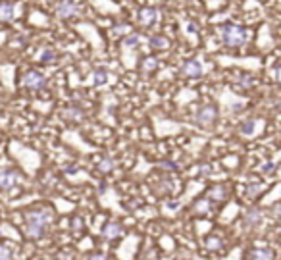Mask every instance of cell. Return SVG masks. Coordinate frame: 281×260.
Wrapping results in <instances>:
<instances>
[{"mask_svg":"<svg viewBox=\"0 0 281 260\" xmlns=\"http://www.w3.org/2000/svg\"><path fill=\"white\" fill-rule=\"evenodd\" d=\"M241 133H243V135H252V133H254V119L243 121V125H241Z\"/></svg>","mask_w":281,"mask_h":260,"instance_id":"cell-19","label":"cell"},{"mask_svg":"<svg viewBox=\"0 0 281 260\" xmlns=\"http://www.w3.org/2000/svg\"><path fill=\"white\" fill-rule=\"evenodd\" d=\"M206 247L210 250H218L220 247H222V239L218 237H208L206 239Z\"/></svg>","mask_w":281,"mask_h":260,"instance_id":"cell-20","label":"cell"},{"mask_svg":"<svg viewBox=\"0 0 281 260\" xmlns=\"http://www.w3.org/2000/svg\"><path fill=\"white\" fill-rule=\"evenodd\" d=\"M108 81V72L106 70H102V68H98V70H95V74H93V83L95 85H104Z\"/></svg>","mask_w":281,"mask_h":260,"instance_id":"cell-13","label":"cell"},{"mask_svg":"<svg viewBox=\"0 0 281 260\" xmlns=\"http://www.w3.org/2000/svg\"><path fill=\"white\" fill-rule=\"evenodd\" d=\"M41 62H44V64H54L56 62V52L54 50H43L41 52Z\"/></svg>","mask_w":281,"mask_h":260,"instance_id":"cell-17","label":"cell"},{"mask_svg":"<svg viewBox=\"0 0 281 260\" xmlns=\"http://www.w3.org/2000/svg\"><path fill=\"white\" fill-rule=\"evenodd\" d=\"M260 220H262V212H260L258 208H250V210H247V214H245L247 226H256V224H260Z\"/></svg>","mask_w":281,"mask_h":260,"instance_id":"cell-12","label":"cell"},{"mask_svg":"<svg viewBox=\"0 0 281 260\" xmlns=\"http://www.w3.org/2000/svg\"><path fill=\"white\" fill-rule=\"evenodd\" d=\"M273 254H271L270 249H252L247 254V260H271Z\"/></svg>","mask_w":281,"mask_h":260,"instance_id":"cell-10","label":"cell"},{"mask_svg":"<svg viewBox=\"0 0 281 260\" xmlns=\"http://www.w3.org/2000/svg\"><path fill=\"white\" fill-rule=\"evenodd\" d=\"M62 116H64L65 119H69V121H79V119L83 118V114H81V110L79 108H67Z\"/></svg>","mask_w":281,"mask_h":260,"instance_id":"cell-16","label":"cell"},{"mask_svg":"<svg viewBox=\"0 0 281 260\" xmlns=\"http://www.w3.org/2000/svg\"><path fill=\"white\" fill-rule=\"evenodd\" d=\"M52 222V210L50 208H37L27 214V235L31 239H41L46 228Z\"/></svg>","mask_w":281,"mask_h":260,"instance_id":"cell-1","label":"cell"},{"mask_svg":"<svg viewBox=\"0 0 281 260\" xmlns=\"http://www.w3.org/2000/svg\"><path fill=\"white\" fill-rule=\"evenodd\" d=\"M0 260H12L10 247H4V245H0Z\"/></svg>","mask_w":281,"mask_h":260,"instance_id":"cell-22","label":"cell"},{"mask_svg":"<svg viewBox=\"0 0 281 260\" xmlns=\"http://www.w3.org/2000/svg\"><path fill=\"white\" fill-rule=\"evenodd\" d=\"M224 197H226V189L222 187V185H216V187H212L210 191H208V195H206V199H214V201H224Z\"/></svg>","mask_w":281,"mask_h":260,"instance_id":"cell-14","label":"cell"},{"mask_svg":"<svg viewBox=\"0 0 281 260\" xmlns=\"http://www.w3.org/2000/svg\"><path fill=\"white\" fill-rule=\"evenodd\" d=\"M129 29L127 27H116V33H127Z\"/></svg>","mask_w":281,"mask_h":260,"instance_id":"cell-30","label":"cell"},{"mask_svg":"<svg viewBox=\"0 0 281 260\" xmlns=\"http://www.w3.org/2000/svg\"><path fill=\"white\" fill-rule=\"evenodd\" d=\"M149 46L154 48V50H166L168 46H170V41L166 39V37H160V35H154L149 39Z\"/></svg>","mask_w":281,"mask_h":260,"instance_id":"cell-11","label":"cell"},{"mask_svg":"<svg viewBox=\"0 0 281 260\" xmlns=\"http://www.w3.org/2000/svg\"><path fill=\"white\" fill-rule=\"evenodd\" d=\"M158 16H160V12L156 10V8H140L139 23L143 27H152L154 23L158 22Z\"/></svg>","mask_w":281,"mask_h":260,"instance_id":"cell-8","label":"cell"},{"mask_svg":"<svg viewBox=\"0 0 281 260\" xmlns=\"http://www.w3.org/2000/svg\"><path fill=\"white\" fill-rule=\"evenodd\" d=\"M145 68H147V70L156 68V60H154V58H149V60H147V64H145Z\"/></svg>","mask_w":281,"mask_h":260,"instance_id":"cell-26","label":"cell"},{"mask_svg":"<svg viewBox=\"0 0 281 260\" xmlns=\"http://www.w3.org/2000/svg\"><path fill=\"white\" fill-rule=\"evenodd\" d=\"M260 189H262V185L254 183V187H250V189H249V197H254L260 191Z\"/></svg>","mask_w":281,"mask_h":260,"instance_id":"cell-24","label":"cell"},{"mask_svg":"<svg viewBox=\"0 0 281 260\" xmlns=\"http://www.w3.org/2000/svg\"><path fill=\"white\" fill-rule=\"evenodd\" d=\"M22 181V175L16 172V170H0V187L2 189H12Z\"/></svg>","mask_w":281,"mask_h":260,"instance_id":"cell-5","label":"cell"},{"mask_svg":"<svg viewBox=\"0 0 281 260\" xmlns=\"http://www.w3.org/2000/svg\"><path fill=\"white\" fill-rule=\"evenodd\" d=\"M204 74V66L200 64L198 60H187L181 68V76L183 77H191V79H195V77H200Z\"/></svg>","mask_w":281,"mask_h":260,"instance_id":"cell-6","label":"cell"},{"mask_svg":"<svg viewBox=\"0 0 281 260\" xmlns=\"http://www.w3.org/2000/svg\"><path fill=\"white\" fill-rule=\"evenodd\" d=\"M218 118V110L214 106H202L196 112V123L200 125H212Z\"/></svg>","mask_w":281,"mask_h":260,"instance_id":"cell-7","label":"cell"},{"mask_svg":"<svg viewBox=\"0 0 281 260\" xmlns=\"http://www.w3.org/2000/svg\"><path fill=\"white\" fill-rule=\"evenodd\" d=\"M104 235L110 239L119 237V235H121V226H118V224H108V226L104 228Z\"/></svg>","mask_w":281,"mask_h":260,"instance_id":"cell-15","label":"cell"},{"mask_svg":"<svg viewBox=\"0 0 281 260\" xmlns=\"http://www.w3.org/2000/svg\"><path fill=\"white\" fill-rule=\"evenodd\" d=\"M273 216L277 218V220H281V203L273 205Z\"/></svg>","mask_w":281,"mask_h":260,"instance_id":"cell-23","label":"cell"},{"mask_svg":"<svg viewBox=\"0 0 281 260\" xmlns=\"http://www.w3.org/2000/svg\"><path fill=\"white\" fill-rule=\"evenodd\" d=\"M275 79H277V81L281 83V68H277V70H275Z\"/></svg>","mask_w":281,"mask_h":260,"instance_id":"cell-29","label":"cell"},{"mask_svg":"<svg viewBox=\"0 0 281 260\" xmlns=\"http://www.w3.org/2000/svg\"><path fill=\"white\" fill-rule=\"evenodd\" d=\"M271 168H273V164H271V162H268V164H266V166H262V172L270 173V172H271Z\"/></svg>","mask_w":281,"mask_h":260,"instance_id":"cell-27","label":"cell"},{"mask_svg":"<svg viewBox=\"0 0 281 260\" xmlns=\"http://www.w3.org/2000/svg\"><path fill=\"white\" fill-rule=\"evenodd\" d=\"M220 39L227 44V46H243L249 41V31L239 27V25H222L220 27Z\"/></svg>","mask_w":281,"mask_h":260,"instance_id":"cell-2","label":"cell"},{"mask_svg":"<svg viewBox=\"0 0 281 260\" xmlns=\"http://www.w3.org/2000/svg\"><path fill=\"white\" fill-rule=\"evenodd\" d=\"M185 31H189V33H196V25L195 23H185Z\"/></svg>","mask_w":281,"mask_h":260,"instance_id":"cell-25","label":"cell"},{"mask_svg":"<svg viewBox=\"0 0 281 260\" xmlns=\"http://www.w3.org/2000/svg\"><path fill=\"white\" fill-rule=\"evenodd\" d=\"M139 43H140L139 35H127L125 41H123V46H137Z\"/></svg>","mask_w":281,"mask_h":260,"instance_id":"cell-21","label":"cell"},{"mask_svg":"<svg viewBox=\"0 0 281 260\" xmlns=\"http://www.w3.org/2000/svg\"><path fill=\"white\" fill-rule=\"evenodd\" d=\"M14 20V4L10 2H0V22L8 23Z\"/></svg>","mask_w":281,"mask_h":260,"instance_id":"cell-9","label":"cell"},{"mask_svg":"<svg viewBox=\"0 0 281 260\" xmlns=\"http://www.w3.org/2000/svg\"><path fill=\"white\" fill-rule=\"evenodd\" d=\"M98 170H100V172H112V170H114V160H112L110 156L102 158V162L98 164Z\"/></svg>","mask_w":281,"mask_h":260,"instance_id":"cell-18","label":"cell"},{"mask_svg":"<svg viewBox=\"0 0 281 260\" xmlns=\"http://www.w3.org/2000/svg\"><path fill=\"white\" fill-rule=\"evenodd\" d=\"M23 85L27 87V89H31V91H39V89H43L46 85V79L41 72H27L25 76H23Z\"/></svg>","mask_w":281,"mask_h":260,"instance_id":"cell-4","label":"cell"},{"mask_svg":"<svg viewBox=\"0 0 281 260\" xmlns=\"http://www.w3.org/2000/svg\"><path fill=\"white\" fill-rule=\"evenodd\" d=\"M91 260H108L106 254H95V256H91Z\"/></svg>","mask_w":281,"mask_h":260,"instance_id":"cell-28","label":"cell"},{"mask_svg":"<svg viewBox=\"0 0 281 260\" xmlns=\"http://www.w3.org/2000/svg\"><path fill=\"white\" fill-rule=\"evenodd\" d=\"M79 4H77L76 0H60L58 4H56V16L58 18H62V20H69V18H76L77 14H79Z\"/></svg>","mask_w":281,"mask_h":260,"instance_id":"cell-3","label":"cell"}]
</instances>
